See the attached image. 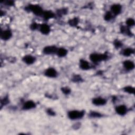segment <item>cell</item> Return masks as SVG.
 Returning <instances> with one entry per match:
<instances>
[{
	"instance_id": "obj_20",
	"label": "cell",
	"mask_w": 135,
	"mask_h": 135,
	"mask_svg": "<svg viewBox=\"0 0 135 135\" xmlns=\"http://www.w3.org/2000/svg\"><path fill=\"white\" fill-rule=\"evenodd\" d=\"M122 90L124 92L130 94H134V92H135L134 88L131 85L126 86L124 88H123Z\"/></svg>"
},
{
	"instance_id": "obj_13",
	"label": "cell",
	"mask_w": 135,
	"mask_h": 135,
	"mask_svg": "<svg viewBox=\"0 0 135 135\" xmlns=\"http://www.w3.org/2000/svg\"><path fill=\"white\" fill-rule=\"evenodd\" d=\"M124 69L127 71H130L134 69L135 65L133 61L130 60H126L122 62Z\"/></svg>"
},
{
	"instance_id": "obj_15",
	"label": "cell",
	"mask_w": 135,
	"mask_h": 135,
	"mask_svg": "<svg viewBox=\"0 0 135 135\" xmlns=\"http://www.w3.org/2000/svg\"><path fill=\"white\" fill-rule=\"evenodd\" d=\"M79 67L80 68L84 71L89 70L91 69L90 63L85 59H81L79 61Z\"/></svg>"
},
{
	"instance_id": "obj_11",
	"label": "cell",
	"mask_w": 135,
	"mask_h": 135,
	"mask_svg": "<svg viewBox=\"0 0 135 135\" xmlns=\"http://www.w3.org/2000/svg\"><path fill=\"white\" fill-rule=\"evenodd\" d=\"M36 107V103L33 100H27L22 104V109L23 110H29L35 109Z\"/></svg>"
},
{
	"instance_id": "obj_30",
	"label": "cell",
	"mask_w": 135,
	"mask_h": 135,
	"mask_svg": "<svg viewBox=\"0 0 135 135\" xmlns=\"http://www.w3.org/2000/svg\"><path fill=\"white\" fill-rule=\"evenodd\" d=\"M40 24L36 23V22H33L31 23L30 25V28L32 31H35L36 30H38Z\"/></svg>"
},
{
	"instance_id": "obj_27",
	"label": "cell",
	"mask_w": 135,
	"mask_h": 135,
	"mask_svg": "<svg viewBox=\"0 0 135 135\" xmlns=\"http://www.w3.org/2000/svg\"><path fill=\"white\" fill-rule=\"evenodd\" d=\"M1 106H5L9 103V99L7 95L5 96L4 98H2L1 100Z\"/></svg>"
},
{
	"instance_id": "obj_5",
	"label": "cell",
	"mask_w": 135,
	"mask_h": 135,
	"mask_svg": "<svg viewBox=\"0 0 135 135\" xmlns=\"http://www.w3.org/2000/svg\"><path fill=\"white\" fill-rule=\"evenodd\" d=\"M44 75L49 78H56L58 76V72L55 68L49 67L44 71Z\"/></svg>"
},
{
	"instance_id": "obj_19",
	"label": "cell",
	"mask_w": 135,
	"mask_h": 135,
	"mask_svg": "<svg viewBox=\"0 0 135 135\" xmlns=\"http://www.w3.org/2000/svg\"><path fill=\"white\" fill-rule=\"evenodd\" d=\"M88 115L91 118H100L104 117L103 114L98 111H91L88 114Z\"/></svg>"
},
{
	"instance_id": "obj_17",
	"label": "cell",
	"mask_w": 135,
	"mask_h": 135,
	"mask_svg": "<svg viewBox=\"0 0 135 135\" xmlns=\"http://www.w3.org/2000/svg\"><path fill=\"white\" fill-rule=\"evenodd\" d=\"M134 53V50L132 47H126L123 49L120 52V54L124 57H129L131 55L133 54Z\"/></svg>"
},
{
	"instance_id": "obj_14",
	"label": "cell",
	"mask_w": 135,
	"mask_h": 135,
	"mask_svg": "<svg viewBox=\"0 0 135 135\" xmlns=\"http://www.w3.org/2000/svg\"><path fill=\"white\" fill-rule=\"evenodd\" d=\"M56 16V14L54 12L51 10H44L42 17L44 21H49L50 19L53 18Z\"/></svg>"
},
{
	"instance_id": "obj_12",
	"label": "cell",
	"mask_w": 135,
	"mask_h": 135,
	"mask_svg": "<svg viewBox=\"0 0 135 135\" xmlns=\"http://www.w3.org/2000/svg\"><path fill=\"white\" fill-rule=\"evenodd\" d=\"M22 60L25 64L27 65H32L35 62L36 58L33 55H32L31 54H27L24 55L22 57Z\"/></svg>"
},
{
	"instance_id": "obj_31",
	"label": "cell",
	"mask_w": 135,
	"mask_h": 135,
	"mask_svg": "<svg viewBox=\"0 0 135 135\" xmlns=\"http://www.w3.org/2000/svg\"><path fill=\"white\" fill-rule=\"evenodd\" d=\"M46 112L47 113V114L50 116H54L55 115V112L51 108L47 109Z\"/></svg>"
},
{
	"instance_id": "obj_16",
	"label": "cell",
	"mask_w": 135,
	"mask_h": 135,
	"mask_svg": "<svg viewBox=\"0 0 135 135\" xmlns=\"http://www.w3.org/2000/svg\"><path fill=\"white\" fill-rule=\"evenodd\" d=\"M120 32L122 34L128 36H132L133 33H132L130 28L127 26L126 25H122L120 27Z\"/></svg>"
},
{
	"instance_id": "obj_21",
	"label": "cell",
	"mask_w": 135,
	"mask_h": 135,
	"mask_svg": "<svg viewBox=\"0 0 135 135\" xmlns=\"http://www.w3.org/2000/svg\"><path fill=\"white\" fill-rule=\"evenodd\" d=\"M114 17L115 16L112 14V13L110 11H107L103 15V18L104 21L107 22L111 21L112 19L114 18Z\"/></svg>"
},
{
	"instance_id": "obj_7",
	"label": "cell",
	"mask_w": 135,
	"mask_h": 135,
	"mask_svg": "<svg viewBox=\"0 0 135 135\" xmlns=\"http://www.w3.org/2000/svg\"><path fill=\"white\" fill-rule=\"evenodd\" d=\"M114 110L117 114H118V115L123 116L127 113L128 111V109L127 107L124 104H119L115 107Z\"/></svg>"
},
{
	"instance_id": "obj_4",
	"label": "cell",
	"mask_w": 135,
	"mask_h": 135,
	"mask_svg": "<svg viewBox=\"0 0 135 135\" xmlns=\"http://www.w3.org/2000/svg\"><path fill=\"white\" fill-rule=\"evenodd\" d=\"M58 47L56 45H47L43 47L42 52L45 55H53L56 54Z\"/></svg>"
},
{
	"instance_id": "obj_18",
	"label": "cell",
	"mask_w": 135,
	"mask_h": 135,
	"mask_svg": "<svg viewBox=\"0 0 135 135\" xmlns=\"http://www.w3.org/2000/svg\"><path fill=\"white\" fill-rule=\"evenodd\" d=\"M68 53V50L63 47H58L56 55L59 57H64L67 55Z\"/></svg>"
},
{
	"instance_id": "obj_10",
	"label": "cell",
	"mask_w": 135,
	"mask_h": 135,
	"mask_svg": "<svg viewBox=\"0 0 135 135\" xmlns=\"http://www.w3.org/2000/svg\"><path fill=\"white\" fill-rule=\"evenodd\" d=\"M38 30L43 35H48L51 32V29L50 26L47 23H43L40 24Z\"/></svg>"
},
{
	"instance_id": "obj_3",
	"label": "cell",
	"mask_w": 135,
	"mask_h": 135,
	"mask_svg": "<svg viewBox=\"0 0 135 135\" xmlns=\"http://www.w3.org/2000/svg\"><path fill=\"white\" fill-rule=\"evenodd\" d=\"M85 111L83 110H72L68 111V117L71 120H77L82 119L85 115Z\"/></svg>"
},
{
	"instance_id": "obj_23",
	"label": "cell",
	"mask_w": 135,
	"mask_h": 135,
	"mask_svg": "<svg viewBox=\"0 0 135 135\" xmlns=\"http://www.w3.org/2000/svg\"><path fill=\"white\" fill-rule=\"evenodd\" d=\"M134 24H135V21L133 18L129 17L126 20V25L130 28L134 26Z\"/></svg>"
},
{
	"instance_id": "obj_29",
	"label": "cell",
	"mask_w": 135,
	"mask_h": 135,
	"mask_svg": "<svg viewBox=\"0 0 135 135\" xmlns=\"http://www.w3.org/2000/svg\"><path fill=\"white\" fill-rule=\"evenodd\" d=\"M1 3H3L4 5H6L7 6H14L15 5V2L14 1L12 0H7V1H4L1 2Z\"/></svg>"
},
{
	"instance_id": "obj_9",
	"label": "cell",
	"mask_w": 135,
	"mask_h": 135,
	"mask_svg": "<svg viewBox=\"0 0 135 135\" xmlns=\"http://www.w3.org/2000/svg\"><path fill=\"white\" fill-rule=\"evenodd\" d=\"M12 35L13 33L10 29H5L4 30H1L0 34L1 40L3 41H8L12 37Z\"/></svg>"
},
{
	"instance_id": "obj_1",
	"label": "cell",
	"mask_w": 135,
	"mask_h": 135,
	"mask_svg": "<svg viewBox=\"0 0 135 135\" xmlns=\"http://www.w3.org/2000/svg\"><path fill=\"white\" fill-rule=\"evenodd\" d=\"M25 10L28 12H32L33 14L37 16L42 17L44 10L38 4H30L25 7Z\"/></svg>"
},
{
	"instance_id": "obj_22",
	"label": "cell",
	"mask_w": 135,
	"mask_h": 135,
	"mask_svg": "<svg viewBox=\"0 0 135 135\" xmlns=\"http://www.w3.org/2000/svg\"><path fill=\"white\" fill-rule=\"evenodd\" d=\"M79 23V20L78 17H73L68 21V24L72 27H76Z\"/></svg>"
},
{
	"instance_id": "obj_24",
	"label": "cell",
	"mask_w": 135,
	"mask_h": 135,
	"mask_svg": "<svg viewBox=\"0 0 135 135\" xmlns=\"http://www.w3.org/2000/svg\"><path fill=\"white\" fill-rule=\"evenodd\" d=\"M83 79L79 74H74L72 76L71 81L74 83H78L83 81Z\"/></svg>"
},
{
	"instance_id": "obj_25",
	"label": "cell",
	"mask_w": 135,
	"mask_h": 135,
	"mask_svg": "<svg viewBox=\"0 0 135 135\" xmlns=\"http://www.w3.org/2000/svg\"><path fill=\"white\" fill-rule=\"evenodd\" d=\"M68 10L66 8H62L60 9H58L56 12V14L58 16H62L64 15H65L68 13Z\"/></svg>"
},
{
	"instance_id": "obj_6",
	"label": "cell",
	"mask_w": 135,
	"mask_h": 135,
	"mask_svg": "<svg viewBox=\"0 0 135 135\" xmlns=\"http://www.w3.org/2000/svg\"><path fill=\"white\" fill-rule=\"evenodd\" d=\"M110 11L112 13L114 16L119 15L122 11V6L120 4L115 3L113 4L110 6Z\"/></svg>"
},
{
	"instance_id": "obj_8",
	"label": "cell",
	"mask_w": 135,
	"mask_h": 135,
	"mask_svg": "<svg viewBox=\"0 0 135 135\" xmlns=\"http://www.w3.org/2000/svg\"><path fill=\"white\" fill-rule=\"evenodd\" d=\"M107 103V100L103 97H98L92 99V103L95 106H104Z\"/></svg>"
},
{
	"instance_id": "obj_2",
	"label": "cell",
	"mask_w": 135,
	"mask_h": 135,
	"mask_svg": "<svg viewBox=\"0 0 135 135\" xmlns=\"http://www.w3.org/2000/svg\"><path fill=\"white\" fill-rule=\"evenodd\" d=\"M109 55L108 54L104 53H92L90 54L89 59L90 61L94 64H97L101 62L106 61L108 59Z\"/></svg>"
},
{
	"instance_id": "obj_26",
	"label": "cell",
	"mask_w": 135,
	"mask_h": 135,
	"mask_svg": "<svg viewBox=\"0 0 135 135\" xmlns=\"http://www.w3.org/2000/svg\"><path fill=\"white\" fill-rule=\"evenodd\" d=\"M113 45H114V47L116 49H119L120 48H121L122 46H123V43L122 42L118 40V39H115L114 41H113Z\"/></svg>"
},
{
	"instance_id": "obj_28",
	"label": "cell",
	"mask_w": 135,
	"mask_h": 135,
	"mask_svg": "<svg viewBox=\"0 0 135 135\" xmlns=\"http://www.w3.org/2000/svg\"><path fill=\"white\" fill-rule=\"evenodd\" d=\"M61 91L65 95H69L71 93V89L68 86H63L61 88Z\"/></svg>"
}]
</instances>
